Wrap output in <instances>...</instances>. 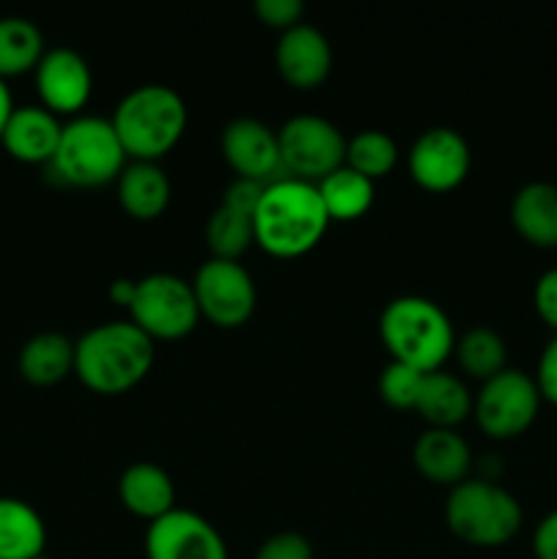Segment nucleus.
<instances>
[{
	"instance_id": "nucleus-33",
	"label": "nucleus",
	"mask_w": 557,
	"mask_h": 559,
	"mask_svg": "<svg viewBox=\"0 0 557 559\" xmlns=\"http://www.w3.org/2000/svg\"><path fill=\"white\" fill-rule=\"evenodd\" d=\"M533 300H535V311L541 314V320L557 331V267H552V271H546L544 276L538 278Z\"/></svg>"
},
{
	"instance_id": "nucleus-29",
	"label": "nucleus",
	"mask_w": 557,
	"mask_h": 559,
	"mask_svg": "<svg viewBox=\"0 0 557 559\" xmlns=\"http://www.w3.org/2000/svg\"><path fill=\"white\" fill-rule=\"evenodd\" d=\"M420 380H424V374H420V371L391 360V364L382 369L377 388H380L382 402L391 404L393 409H415V399H418Z\"/></svg>"
},
{
	"instance_id": "nucleus-6",
	"label": "nucleus",
	"mask_w": 557,
	"mask_h": 559,
	"mask_svg": "<svg viewBox=\"0 0 557 559\" xmlns=\"http://www.w3.org/2000/svg\"><path fill=\"white\" fill-rule=\"evenodd\" d=\"M446 524L464 544L497 549L519 533L522 508L517 497L489 480H462L448 495Z\"/></svg>"
},
{
	"instance_id": "nucleus-24",
	"label": "nucleus",
	"mask_w": 557,
	"mask_h": 559,
	"mask_svg": "<svg viewBox=\"0 0 557 559\" xmlns=\"http://www.w3.org/2000/svg\"><path fill=\"white\" fill-rule=\"evenodd\" d=\"M317 191H320L322 205H325L331 222H355L375 202V183L355 173V169H349L347 164L328 175V178H322L317 183Z\"/></svg>"
},
{
	"instance_id": "nucleus-37",
	"label": "nucleus",
	"mask_w": 557,
	"mask_h": 559,
	"mask_svg": "<svg viewBox=\"0 0 557 559\" xmlns=\"http://www.w3.org/2000/svg\"><path fill=\"white\" fill-rule=\"evenodd\" d=\"M11 112H14V102H11V93L9 87H5V82L0 80V140H3V131H5V123H9Z\"/></svg>"
},
{
	"instance_id": "nucleus-20",
	"label": "nucleus",
	"mask_w": 557,
	"mask_h": 559,
	"mask_svg": "<svg viewBox=\"0 0 557 559\" xmlns=\"http://www.w3.org/2000/svg\"><path fill=\"white\" fill-rule=\"evenodd\" d=\"M415 409L431 429H457L473 413V396L462 380L446 371H429L420 380Z\"/></svg>"
},
{
	"instance_id": "nucleus-25",
	"label": "nucleus",
	"mask_w": 557,
	"mask_h": 559,
	"mask_svg": "<svg viewBox=\"0 0 557 559\" xmlns=\"http://www.w3.org/2000/svg\"><path fill=\"white\" fill-rule=\"evenodd\" d=\"M44 58V36L31 20L3 16L0 20V80L36 71Z\"/></svg>"
},
{
	"instance_id": "nucleus-18",
	"label": "nucleus",
	"mask_w": 557,
	"mask_h": 559,
	"mask_svg": "<svg viewBox=\"0 0 557 559\" xmlns=\"http://www.w3.org/2000/svg\"><path fill=\"white\" fill-rule=\"evenodd\" d=\"M118 497L123 508L145 522L167 516L175 511V484L156 464H131L118 480Z\"/></svg>"
},
{
	"instance_id": "nucleus-23",
	"label": "nucleus",
	"mask_w": 557,
	"mask_h": 559,
	"mask_svg": "<svg viewBox=\"0 0 557 559\" xmlns=\"http://www.w3.org/2000/svg\"><path fill=\"white\" fill-rule=\"evenodd\" d=\"M74 371V344L60 333H38L22 347L20 374L31 385H55Z\"/></svg>"
},
{
	"instance_id": "nucleus-22",
	"label": "nucleus",
	"mask_w": 557,
	"mask_h": 559,
	"mask_svg": "<svg viewBox=\"0 0 557 559\" xmlns=\"http://www.w3.org/2000/svg\"><path fill=\"white\" fill-rule=\"evenodd\" d=\"M47 527L36 508L14 497H0V559L44 557Z\"/></svg>"
},
{
	"instance_id": "nucleus-3",
	"label": "nucleus",
	"mask_w": 557,
	"mask_h": 559,
	"mask_svg": "<svg viewBox=\"0 0 557 559\" xmlns=\"http://www.w3.org/2000/svg\"><path fill=\"white\" fill-rule=\"evenodd\" d=\"M109 120L131 162L156 164L183 136L189 109L173 87L140 85L120 98Z\"/></svg>"
},
{
	"instance_id": "nucleus-7",
	"label": "nucleus",
	"mask_w": 557,
	"mask_h": 559,
	"mask_svg": "<svg viewBox=\"0 0 557 559\" xmlns=\"http://www.w3.org/2000/svg\"><path fill=\"white\" fill-rule=\"evenodd\" d=\"M129 314L147 338H164V342L189 336L200 322L194 289L173 273H151L140 278L129 304Z\"/></svg>"
},
{
	"instance_id": "nucleus-10",
	"label": "nucleus",
	"mask_w": 557,
	"mask_h": 559,
	"mask_svg": "<svg viewBox=\"0 0 557 559\" xmlns=\"http://www.w3.org/2000/svg\"><path fill=\"white\" fill-rule=\"evenodd\" d=\"M191 289L200 317L218 328H240L254 314L257 287L249 271L235 260H208L197 271Z\"/></svg>"
},
{
	"instance_id": "nucleus-27",
	"label": "nucleus",
	"mask_w": 557,
	"mask_h": 559,
	"mask_svg": "<svg viewBox=\"0 0 557 559\" xmlns=\"http://www.w3.org/2000/svg\"><path fill=\"white\" fill-rule=\"evenodd\" d=\"M459 366L475 380H491L506 369V342L491 328H470L457 344Z\"/></svg>"
},
{
	"instance_id": "nucleus-12",
	"label": "nucleus",
	"mask_w": 557,
	"mask_h": 559,
	"mask_svg": "<svg viewBox=\"0 0 557 559\" xmlns=\"http://www.w3.org/2000/svg\"><path fill=\"white\" fill-rule=\"evenodd\" d=\"M470 145L459 131L435 126L415 140L410 151V175L426 191H451L467 178Z\"/></svg>"
},
{
	"instance_id": "nucleus-9",
	"label": "nucleus",
	"mask_w": 557,
	"mask_h": 559,
	"mask_svg": "<svg viewBox=\"0 0 557 559\" xmlns=\"http://www.w3.org/2000/svg\"><path fill=\"white\" fill-rule=\"evenodd\" d=\"M541 393L533 377L519 369H502L484 382L475 396V420L481 431L495 440L519 437L538 415Z\"/></svg>"
},
{
	"instance_id": "nucleus-14",
	"label": "nucleus",
	"mask_w": 557,
	"mask_h": 559,
	"mask_svg": "<svg viewBox=\"0 0 557 559\" xmlns=\"http://www.w3.org/2000/svg\"><path fill=\"white\" fill-rule=\"evenodd\" d=\"M36 91L42 107L52 115H76L91 102V66L69 47L49 49L36 66Z\"/></svg>"
},
{
	"instance_id": "nucleus-36",
	"label": "nucleus",
	"mask_w": 557,
	"mask_h": 559,
	"mask_svg": "<svg viewBox=\"0 0 557 559\" xmlns=\"http://www.w3.org/2000/svg\"><path fill=\"white\" fill-rule=\"evenodd\" d=\"M134 287H137V282H129V278H118V282L109 287V298H112L118 306H126V309H129L131 298H134Z\"/></svg>"
},
{
	"instance_id": "nucleus-21",
	"label": "nucleus",
	"mask_w": 557,
	"mask_h": 559,
	"mask_svg": "<svg viewBox=\"0 0 557 559\" xmlns=\"http://www.w3.org/2000/svg\"><path fill=\"white\" fill-rule=\"evenodd\" d=\"M511 222L528 243L541 249L557 246V186L530 183L511 202Z\"/></svg>"
},
{
	"instance_id": "nucleus-30",
	"label": "nucleus",
	"mask_w": 557,
	"mask_h": 559,
	"mask_svg": "<svg viewBox=\"0 0 557 559\" xmlns=\"http://www.w3.org/2000/svg\"><path fill=\"white\" fill-rule=\"evenodd\" d=\"M254 14L260 16L268 27H276V31H289V27L300 25V16H304V3H300V0H257Z\"/></svg>"
},
{
	"instance_id": "nucleus-13",
	"label": "nucleus",
	"mask_w": 557,
	"mask_h": 559,
	"mask_svg": "<svg viewBox=\"0 0 557 559\" xmlns=\"http://www.w3.org/2000/svg\"><path fill=\"white\" fill-rule=\"evenodd\" d=\"M222 153L238 178L262 186L284 178L278 134H273L262 120L238 118L227 123L222 134Z\"/></svg>"
},
{
	"instance_id": "nucleus-4",
	"label": "nucleus",
	"mask_w": 557,
	"mask_h": 559,
	"mask_svg": "<svg viewBox=\"0 0 557 559\" xmlns=\"http://www.w3.org/2000/svg\"><path fill=\"white\" fill-rule=\"evenodd\" d=\"M380 338L391 360L429 374L453 353V325L435 300L404 295L391 300L380 314Z\"/></svg>"
},
{
	"instance_id": "nucleus-32",
	"label": "nucleus",
	"mask_w": 557,
	"mask_h": 559,
	"mask_svg": "<svg viewBox=\"0 0 557 559\" xmlns=\"http://www.w3.org/2000/svg\"><path fill=\"white\" fill-rule=\"evenodd\" d=\"M262 189H265V186L254 183V180H244V178L233 180V183L227 186V191H224L222 205L235 207V211L249 213V216H254L257 205H260Z\"/></svg>"
},
{
	"instance_id": "nucleus-28",
	"label": "nucleus",
	"mask_w": 557,
	"mask_h": 559,
	"mask_svg": "<svg viewBox=\"0 0 557 559\" xmlns=\"http://www.w3.org/2000/svg\"><path fill=\"white\" fill-rule=\"evenodd\" d=\"M396 142L391 140L382 131H358L353 140L347 142V167L355 169L358 175L369 178L371 183L380 178H386L393 167H396Z\"/></svg>"
},
{
	"instance_id": "nucleus-5",
	"label": "nucleus",
	"mask_w": 557,
	"mask_h": 559,
	"mask_svg": "<svg viewBox=\"0 0 557 559\" xmlns=\"http://www.w3.org/2000/svg\"><path fill=\"white\" fill-rule=\"evenodd\" d=\"M126 151L112 129V120L82 115L60 131L58 151L47 164L49 175L63 186L98 189L120 178L126 169Z\"/></svg>"
},
{
	"instance_id": "nucleus-16",
	"label": "nucleus",
	"mask_w": 557,
	"mask_h": 559,
	"mask_svg": "<svg viewBox=\"0 0 557 559\" xmlns=\"http://www.w3.org/2000/svg\"><path fill=\"white\" fill-rule=\"evenodd\" d=\"M58 115H52L44 107H14L9 123H5L3 140L0 145L5 147L11 158L22 164H49L60 142Z\"/></svg>"
},
{
	"instance_id": "nucleus-2",
	"label": "nucleus",
	"mask_w": 557,
	"mask_h": 559,
	"mask_svg": "<svg viewBox=\"0 0 557 559\" xmlns=\"http://www.w3.org/2000/svg\"><path fill=\"white\" fill-rule=\"evenodd\" d=\"M153 355V338L134 322H104L74 344V374L93 393L118 396L145 380Z\"/></svg>"
},
{
	"instance_id": "nucleus-19",
	"label": "nucleus",
	"mask_w": 557,
	"mask_h": 559,
	"mask_svg": "<svg viewBox=\"0 0 557 559\" xmlns=\"http://www.w3.org/2000/svg\"><path fill=\"white\" fill-rule=\"evenodd\" d=\"M118 202L137 222H153L162 216L173 197V186L164 169L153 162H131L120 173Z\"/></svg>"
},
{
	"instance_id": "nucleus-26",
	"label": "nucleus",
	"mask_w": 557,
	"mask_h": 559,
	"mask_svg": "<svg viewBox=\"0 0 557 559\" xmlns=\"http://www.w3.org/2000/svg\"><path fill=\"white\" fill-rule=\"evenodd\" d=\"M205 240L213 260L238 262L240 254L254 243V216L218 205L205 224Z\"/></svg>"
},
{
	"instance_id": "nucleus-34",
	"label": "nucleus",
	"mask_w": 557,
	"mask_h": 559,
	"mask_svg": "<svg viewBox=\"0 0 557 559\" xmlns=\"http://www.w3.org/2000/svg\"><path fill=\"white\" fill-rule=\"evenodd\" d=\"M535 385H538L541 399L557 404V336L546 344L538 360V374H535Z\"/></svg>"
},
{
	"instance_id": "nucleus-11",
	"label": "nucleus",
	"mask_w": 557,
	"mask_h": 559,
	"mask_svg": "<svg viewBox=\"0 0 557 559\" xmlns=\"http://www.w3.org/2000/svg\"><path fill=\"white\" fill-rule=\"evenodd\" d=\"M147 559H227V546L208 519L191 511H169L147 524Z\"/></svg>"
},
{
	"instance_id": "nucleus-1",
	"label": "nucleus",
	"mask_w": 557,
	"mask_h": 559,
	"mask_svg": "<svg viewBox=\"0 0 557 559\" xmlns=\"http://www.w3.org/2000/svg\"><path fill=\"white\" fill-rule=\"evenodd\" d=\"M328 224L331 218L315 183L295 178L273 180L262 189L254 211V243L268 254L293 260L320 243Z\"/></svg>"
},
{
	"instance_id": "nucleus-35",
	"label": "nucleus",
	"mask_w": 557,
	"mask_h": 559,
	"mask_svg": "<svg viewBox=\"0 0 557 559\" xmlns=\"http://www.w3.org/2000/svg\"><path fill=\"white\" fill-rule=\"evenodd\" d=\"M533 551L538 559H557V511H552L549 516L535 527Z\"/></svg>"
},
{
	"instance_id": "nucleus-8",
	"label": "nucleus",
	"mask_w": 557,
	"mask_h": 559,
	"mask_svg": "<svg viewBox=\"0 0 557 559\" xmlns=\"http://www.w3.org/2000/svg\"><path fill=\"white\" fill-rule=\"evenodd\" d=\"M278 153H282L284 178L320 183L347 158V140L331 120L320 115H298L289 118L278 131Z\"/></svg>"
},
{
	"instance_id": "nucleus-15",
	"label": "nucleus",
	"mask_w": 557,
	"mask_h": 559,
	"mask_svg": "<svg viewBox=\"0 0 557 559\" xmlns=\"http://www.w3.org/2000/svg\"><path fill=\"white\" fill-rule=\"evenodd\" d=\"M333 66L331 44L317 27L295 25L282 33L276 47V69L295 91H315L328 80Z\"/></svg>"
},
{
	"instance_id": "nucleus-38",
	"label": "nucleus",
	"mask_w": 557,
	"mask_h": 559,
	"mask_svg": "<svg viewBox=\"0 0 557 559\" xmlns=\"http://www.w3.org/2000/svg\"><path fill=\"white\" fill-rule=\"evenodd\" d=\"M36 559H49V557H36Z\"/></svg>"
},
{
	"instance_id": "nucleus-17",
	"label": "nucleus",
	"mask_w": 557,
	"mask_h": 559,
	"mask_svg": "<svg viewBox=\"0 0 557 559\" xmlns=\"http://www.w3.org/2000/svg\"><path fill=\"white\" fill-rule=\"evenodd\" d=\"M413 462L426 480L453 489L467 480L473 453L453 429H429L415 442Z\"/></svg>"
},
{
	"instance_id": "nucleus-31",
	"label": "nucleus",
	"mask_w": 557,
	"mask_h": 559,
	"mask_svg": "<svg viewBox=\"0 0 557 559\" xmlns=\"http://www.w3.org/2000/svg\"><path fill=\"white\" fill-rule=\"evenodd\" d=\"M254 559H315V555L304 535L278 533L260 546Z\"/></svg>"
}]
</instances>
